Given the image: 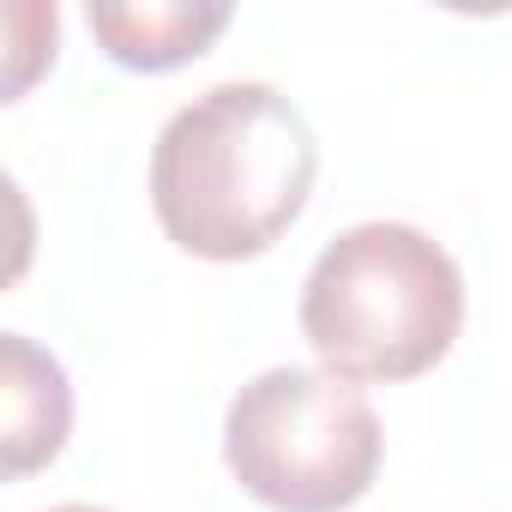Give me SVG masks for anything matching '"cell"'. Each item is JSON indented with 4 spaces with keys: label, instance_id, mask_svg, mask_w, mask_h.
<instances>
[{
    "label": "cell",
    "instance_id": "1",
    "mask_svg": "<svg viewBox=\"0 0 512 512\" xmlns=\"http://www.w3.org/2000/svg\"><path fill=\"white\" fill-rule=\"evenodd\" d=\"M320 145L308 115L266 79H223L181 103L151 145V205L199 260H253L308 205Z\"/></svg>",
    "mask_w": 512,
    "mask_h": 512
},
{
    "label": "cell",
    "instance_id": "2",
    "mask_svg": "<svg viewBox=\"0 0 512 512\" xmlns=\"http://www.w3.org/2000/svg\"><path fill=\"white\" fill-rule=\"evenodd\" d=\"M464 326V272L416 223H356L302 284V338L344 380H416Z\"/></svg>",
    "mask_w": 512,
    "mask_h": 512
},
{
    "label": "cell",
    "instance_id": "3",
    "mask_svg": "<svg viewBox=\"0 0 512 512\" xmlns=\"http://www.w3.org/2000/svg\"><path fill=\"white\" fill-rule=\"evenodd\" d=\"M223 458L253 500L278 512H338L380 476V416L332 368H266L223 416Z\"/></svg>",
    "mask_w": 512,
    "mask_h": 512
},
{
    "label": "cell",
    "instance_id": "4",
    "mask_svg": "<svg viewBox=\"0 0 512 512\" xmlns=\"http://www.w3.org/2000/svg\"><path fill=\"white\" fill-rule=\"evenodd\" d=\"M91 31L121 67L169 73L229 25V0H91L85 7Z\"/></svg>",
    "mask_w": 512,
    "mask_h": 512
},
{
    "label": "cell",
    "instance_id": "5",
    "mask_svg": "<svg viewBox=\"0 0 512 512\" xmlns=\"http://www.w3.org/2000/svg\"><path fill=\"white\" fill-rule=\"evenodd\" d=\"M0 374H7V476H31L67 446L73 386L67 368L25 332H0Z\"/></svg>",
    "mask_w": 512,
    "mask_h": 512
},
{
    "label": "cell",
    "instance_id": "6",
    "mask_svg": "<svg viewBox=\"0 0 512 512\" xmlns=\"http://www.w3.org/2000/svg\"><path fill=\"white\" fill-rule=\"evenodd\" d=\"M49 512H103V506H79V500H67V506H49Z\"/></svg>",
    "mask_w": 512,
    "mask_h": 512
}]
</instances>
